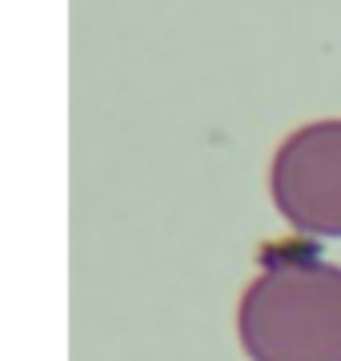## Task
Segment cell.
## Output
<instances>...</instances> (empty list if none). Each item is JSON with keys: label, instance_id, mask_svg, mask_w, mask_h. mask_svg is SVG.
I'll return each instance as SVG.
<instances>
[{"label": "cell", "instance_id": "6da1fadb", "mask_svg": "<svg viewBox=\"0 0 341 361\" xmlns=\"http://www.w3.org/2000/svg\"><path fill=\"white\" fill-rule=\"evenodd\" d=\"M237 337L249 361H341V265L309 245H265Z\"/></svg>", "mask_w": 341, "mask_h": 361}, {"label": "cell", "instance_id": "7a4b0ae2", "mask_svg": "<svg viewBox=\"0 0 341 361\" xmlns=\"http://www.w3.org/2000/svg\"><path fill=\"white\" fill-rule=\"evenodd\" d=\"M269 193L297 233L341 237V121H314L281 141Z\"/></svg>", "mask_w": 341, "mask_h": 361}]
</instances>
